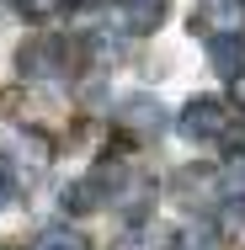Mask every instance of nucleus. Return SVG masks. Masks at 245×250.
Instances as JSON below:
<instances>
[{
	"label": "nucleus",
	"instance_id": "nucleus-8",
	"mask_svg": "<svg viewBox=\"0 0 245 250\" xmlns=\"http://www.w3.org/2000/svg\"><path fill=\"white\" fill-rule=\"evenodd\" d=\"M160 21H165V0H123V27L134 38H149Z\"/></svg>",
	"mask_w": 245,
	"mask_h": 250
},
{
	"label": "nucleus",
	"instance_id": "nucleus-9",
	"mask_svg": "<svg viewBox=\"0 0 245 250\" xmlns=\"http://www.w3.org/2000/svg\"><path fill=\"white\" fill-rule=\"evenodd\" d=\"M213 187H219V176H213L208 165H187V170L176 176V197L187 202V208H192V202H202L208 192H213Z\"/></svg>",
	"mask_w": 245,
	"mask_h": 250
},
{
	"label": "nucleus",
	"instance_id": "nucleus-12",
	"mask_svg": "<svg viewBox=\"0 0 245 250\" xmlns=\"http://www.w3.org/2000/svg\"><path fill=\"white\" fill-rule=\"evenodd\" d=\"M69 0H16V11L22 16H32V21H43V16H59Z\"/></svg>",
	"mask_w": 245,
	"mask_h": 250
},
{
	"label": "nucleus",
	"instance_id": "nucleus-7",
	"mask_svg": "<svg viewBox=\"0 0 245 250\" xmlns=\"http://www.w3.org/2000/svg\"><path fill=\"white\" fill-rule=\"evenodd\" d=\"M112 250H176V234L160 229V224H149V218H139V224H128L112 240Z\"/></svg>",
	"mask_w": 245,
	"mask_h": 250
},
{
	"label": "nucleus",
	"instance_id": "nucleus-1",
	"mask_svg": "<svg viewBox=\"0 0 245 250\" xmlns=\"http://www.w3.org/2000/svg\"><path fill=\"white\" fill-rule=\"evenodd\" d=\"M229 128H235V106L224 96H192L176 117V133L192 144H219V139H229Z\"/></svg>",
	"mask_w": 245,
	"mask_h": 250
},
{
	"label": "nucleus",
	"instance_id": "nucleus-3",
	"mask_svg": "<svg viewBox=\"0 0 245 250\" xmlns=\"http://www.w3.org/2000/svg\"><path fill=\"white\" fill-rule=\"evenodd\" d=\"M16 69H22L27 80H59V75L69 69V48H64V38H27L22 53H16Z\"/></svg>",
	"mask_w": 245,
	"mask_h": 250
},
{
	"label": "nucleus",
	"instance_id": "nucleus-5",
	"mask_svg": "<svg viewBox=\"0 0 245 250\" xmlns=\"http://www.w3.org/2000/svg\"><path fill=\"white\" fill-rule=\"evenodd\" d=\"M208 64H213L219 80H240V75H245V38H240V32L208 38Z\"/></svg>",
	"mask_w": 245,
	"mask_h": 250
},
{
	"label": "nucleus",
	"instance_id": "nucleus-2",
	"mask_svg": "<svg viewBox=\"0 0 245 250\" xmlns=\"http://www.w3.org/2000/svg\"><path fill=\"white\" fill-rule=\"evenodd\" d=\"M123 197V165H96L91 176H80V181H69L64 187V213H101L107 202Z\"/></svg>",
	"mask_w": 245,
	"mask_h": 250
},
{
	"label": "nucleus",
	"instance_id": "nucleus-11",
	"mask_svg": "<svg viewBox=\"0 0 245 250\" xmlns=\"http://www.w3.org/2000/svg\"><path fill=\"white\" fill-rule=\"evenodd\" d=\"M219 234H229V240L245 234V197H224L219 202Z\"/></svg>",
	"mask_w": 245,
	"mask_h": 250
},
{
	"label": "nucleus",
	"instance_id": "nucleus-4",
	"mask_svg": "<svg viewBox=\"0 0 245 250\" xmlns=\"http://www.w3.org/2000/svg\"><path fill=\"white\" fill-rule=\"evenodd\" d=\"M117 123H123L134 139H149V133L165 128V112H160V101L149 96V91H139V96H128L123 106H117Z\"/></svg>",
	"mask_w": 245,
	"mask_h": 250
},
{
	"label": "nucleus",
	"instance_id": "nucleus-10",
	"mask_svg": "<svg viewBox=\"0 0 245 250\" xmlns=\"http://www.w3.org/2000/svg\"><path fill=\"white\" fill-rule=\"evenodd\" d=\"M32 250H91V240L80 234V229H69V224H59V229H43Z\"/></svg>",
	"mask_w": 245,
	"mask_h": 250
},
{
	"label": "nucleus",
	"instance_id": "nucleus-13",
	"mask_svg": "<svg viewBox=\"0 0 245 250\" xmlns=\"http://www.w3.org/2000/svg\"><path fill=\"white\" fill-rule=\"evenodd\" d=\"M16 181H22V176H16V165L0 154V208H11V197H16Z\"/></svg>",
	"mask_w": 245,
	"mask_h": 250
},
{
	"label": "nucleus",
	"instance_id": "nucleus-6",
	"mask_svg": "<svg viewBox=\"0 0 245 250\" xmlns=\"http://www.w3.org/2000/svg\"><path fill=\"white\" fill-rule=\"evenodd\" d=\"M192 27H202L208 38H219V32H240V27H245V0H208V5L192 16Z\"/></svg>",
	"mask_w": 245,
	"mask_h": 250
}]
</instances>
